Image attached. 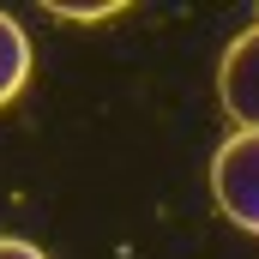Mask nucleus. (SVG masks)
<instances>
[{"mask_svg":"<svg viewBox=\"0 0 259 259\" xmlns=\"http://www.w3.org/2000/svg\"><path fill=\"white\" fill-rule=\"evenodd\" d=\"M211 193L235 229L259 235V133L223 139V151L211 157Z\"/></svg>","mask_w":259,"mask_h":259,"instance_id":"1","label":"nucleus"},{"mask_svg":"<svg viewBox=\"0 0 259 259\" xmlns=\"http://www.w3.org/2000/svg\"><path fill=\"white\" fill-rule=\"evenodd\" d=\"M217 97L241 133H259V24L229 42V55L217 66Z\"/></svg>","mask_w":259,"mask_h":259,"instance_id":"2","label":"nucleus"},{"mask_svg":"<svg viewBox=\"0 0 259 259\" xmlns=\"http://www.w3.org/2000/svg\"><path fill=\"white\" fill-rule=\"evenodd\" d=\"M24 78H30V36L12 12H0V109L24 91Z\"/></svg>","mask_w":259,"mask_h":259,"instance_id":"3","label":"nucleus"},{"mask_svg":"<svg viewBox=\"0 0 259 259\" xmlns=\"http://www.w3.org/2000/svg\"><path fill=\"white\" fill-rule=\"evenodd\" d=\"M0 259H49V253L30 247V241H12V235H6V241H0Z\"/></svg>","mask_w":259,"mask_h":259,"instance_id":"4","label":"nucleus"},{"mask_svg":"<svg viewBox=\"0 0 259 259\" xmlns=\"http://www.w3.org/2000/svg\"><path fill=\"white\" fill-rule=\"evenodd\" d=\"M55 18H109L115 6H49Z\"/></svg>","mask_w":259,"mask_h":259,"instance_id":"5","label":"nucleus"}]
</instances>
